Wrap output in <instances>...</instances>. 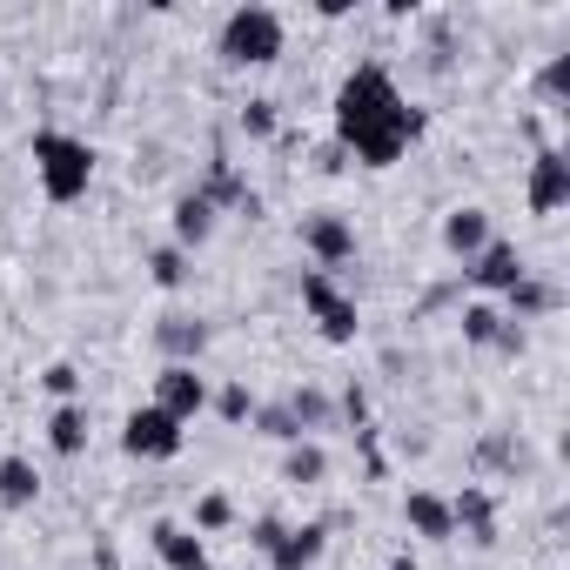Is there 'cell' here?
Returning <instances> with one entry per match:
<instances>
[{
  "mask_svg": "<svg viewBox=\"0 0 570 570\" xmlns=\"http://www.w3.org/2000/svg\"><path fill=\"white\" fill-rule=\"evenodd\" d=\"M330 115H336V148L350 161H363V168H396L423 141V128H430L423 108L403 101V88H396V75L383 61H356L336 81Z\"/></svg>",
  "mask_w": 570,
  "mask_h": 570,
  "instance_id": "6da1fadb",
  "label": "cell"
},
{
  "mask_svg": "<svg viewBox=\"0 0 570 570\" xmlns=\"http://www.w3.org/2000/svg\"><path fill=\"white\" fill-rule=\"evenodd\" d=\"M41 390H48L55 403H81V370H75V363H48V370H41Z\"/></svg>",
  "mask_w": 570,
  "mask_h": 570,
  "instance_id": "83f0119b",
  "label": "cell"
},
{
  "mask_svg": "<svg viewBox=\"0 0 570 570\" xmlns=\"http://www.w3.org/2000/svg\"><path fill=\"white\" fill-rule=\"evenodd\" d=\"M323 476H330V450L316 436L289 443V456H282V483H323Z\"/></svg>",
  "mask_w": 570,
  "mask_h": 570,
  "instance_id": "7402d4cb",
  "label": "cell"
},
{
  "mask_svg": "<svg viewBox=\"0 0 570 570\" xmlns=\"http://www.w3.org/2000/svg\"><path fill=\"white\" fill-rule=\"evenodd\" d=\"M463 275H470V289H483V296H510L530 268H523L517 242H490V248H476V255L463 262Z\"/></svg>",
  "mask_w": 570,
  "mask_h": 570,
  "instance_id": "9c48e42d",
  "label": "cell"
},
{
  "mask_svg": "<svg viewBox=\"0 0 570 570\" xmlns=\"http://www.w3.org/2000/svg\"><path fill=\"white\" fill-rule=\"evenodd\" d=\"M41 497V470L28 456H0V510H35Z\"/></svg>",
  "mask_w": 570,
  "mask_h": 570,
  "instance_id": "d6986e66",
  "label": "cell"
},
{
  "mask_svg": "<svg viewBox=\"0 0 570 570\" xmlns=\"http://www.w3.org/2000/svg\"><path fill=\"white\" fill-rule=\"evenodd\" d=\"M181 443H188V430H181L175 416H161L155 403L128 410V423H121V450H128L135 463H168V456H181Z\"/></svg>",
  "mask_w": 570,
  "mask_h": 570,
  "instance_id": "5b68a950",
  "label": "cell"
},
{
  "mask_svg": "<svg viewBox=\"0 0 570 570\" xmlns=\"http://www.w3.org/2000/svg\"><path fill=\"white\" fill-rule=\"evenodd\" d=\"M403 530H410L416 543H456L450 497H443V490H410V497H403Z\"/></svg>",
  "mask_w": 570,
  "mask_h": 570,
  "instance_id": "30bf717a",
  "label": "cell"
},
{
  "mask_svg": "<svg viewBox=\"0 0 570 570\" xmlns=\"http://www.w3.org/2000/svg\"><path fill=\"white\" fill-rule=\"evenodd\" d=\"M282 530H289L282 517H255V523H248V550H255V557H268V550L282 543Z\"/></svg>",
  "mask_w": 570,
  "mask_h": 570,
  "instance_id": "f546056e",
  "label": "cell"
},
{
  "mask_svg": "<svg viewBox=\"0 0 570 570\" xmlns=\"http://www.w3.org/2000/svg\"><path fill=\"white\" fill-rule=\"evenodd\" d=\"M148 543H155V557H161V570H208V543L188 530V523H155L148 530Z\"/></svg>",
  "mask_w": 570,
  "mask_h": 570,
  "instance_id": "5bb4252c",
  "label": "cell"
},
{
  "mask_svg": "<svg viewBox=\"0 0 570 570\" xmlns=\"http://www.w3.org/2000/svg\"><path fill=\"white\" fill-rule=\"evenodd\" d=\"M303 309H309L316 336H323V343H336V350L363 336V309H356V296L343 289L336 275H323V268H303Z\"/></svg>",
  "mask_w": 570,
  "mask_h": 570,
  "instance_id": "277c9868",
  "label": "cell"
},
{
  "mask_svg": "<svg viewBox=\"0 0 570 570\" xmlns=\"http://www.w3.org/2000/svg\"><path fill=\"white\" fill-rule=\"evenodd\" d=\"M148 282H155V289H181V282H188V255L175 242L148 248Z\"/></svg>",
  "mask_w": 570,
  "mask_h": 570,
  "instance_id": "603a6c76",
  "label": "cell"
},
{
  "mask_svg": "<svg viewBox=\"0 0 570 570\" xmlns=\"http://www.w3.org/2000/svg\"><path fill=\"white\" fill-rule=\"evenodd\" d=\"M450 523H456V537H470L476 550H490V543H497V497H490L483 483H463V490L450 497Z\"/></svg>",
  "mask_w": 570,
  "mask_h": 570,
  "instance_id": "8fae6325",
  "label": "cell"
},
{
  "mask_svg": "<svg viewBox=\"0 0 570 570\" xmlns=\"http://www.w3.org/2000/svg\"><path fill=\"white\" fill-rule=\"evenodd\" d=\"M222 61L228 68H275L282 48H289V21H282L275 8H262V0H248V8H235L215 35Z\"/></svg>",
  "mask_w": 570,
  "mask_h": 570,
  "instance_id": "3957f363",
  "label": "cell"
},
{
  "mask_svg": "<svg viewBox=\"0 0 570 570\" xmlns=\"http://www.w3.org/2000/svg\"><path fill=\"white\" fill-rule=\"evenodd\" d=\"M336 410H343V416H350V430H370V396H363V390H356V383H350V390H343V403H336Z\"/></svg>",
  "mask_w": 570,
  "mask_h": 570,
  "instance_id": "4dcf8cb0",
  "label": "cell"
},
{
  "mask_svg": "<svg viewBox=\"0 0 570 570\" xmlns=\"http://www.w3.org/2000/svg\"><path fill=\"white\" fill-rule=\"evenodd\" d=\"M208 396H215V390H208L202 370H188V363H161V376H155V410H161V416H175V423L188 430V423L208 410Z\"/></svg>",
  "mask_w": 570,
  "mask_h": 570,
  "instance_id": "8992f818",
  "label": "cell"
},
{
  "mask_svg": "<svg viewBox=\"0 0 570 570\" xmlns=\"http://www.w3.org/2000/svg\"><path fill=\"white\" fill-rule=\"evenodd\" d=\"M523 202H530V215L570 208V155H563V148H537L530 181H523Z\"/></svg>",
  "mask_w": 570,
  "mask_h": 570,
  "instance_id": "ba28073f",
  "label": "cell"
},
{
  "mask_svg": "<svg viewBox=\"0 0 570 570\" xmlns=\"http://www.w3.org/2000/svg\"><path fill=\"white\" fill-rule=\"evenodd\" d=\"M323 550H330V523H323V517L289 523V530H282V543L268 550V570H316Z\"/></svg>",
  "mask_w": 570,
  "mask_h": 570,
  "instance_id": "7c38bea8",
  "label": "cell"
},
{
  "mask_svg": "<svg viewBox=\"0 0 570 570\" xmlns=\"http://www.w3.org/2000/svg\"><path fill=\"white\" fill-rule=\"evenodd\" d=\"M268 443H303V430H296V416L282 410V403H255V416H248Z\"/></svg>",
  "mask_w": 570,
  "mask_h": 570,
  "instance_id": "484cf974",
  "label": "cell"
},
{
  "mask_svg": "<svg viewBox=\"0 0 570 570\" xmlns=\"http://www.w3.org/2000/svg\"><path fill=\"white\" fill-rule=\"evenodd\" d=\"M155 350L168 356V363H202V350H208V323L202 316H188V309H168L161 323H155Z\"/></svg>",
  "mask_w": 570,
  "mask_h": 570,
  "instance_id": "4fadbf2b",
  "label": "cell"
},
{
  "mask_svg": "<svg viewBox=\"0 0 570 570\" xmlns=\"http://www.w3.org/2000/svg\"><path fill=\"white\" fill-rule=\"evenodd\" d=\"M390 570H423V563H416L410 550H396V557H390Z\"/></svg>",
  "mask_w": 570,
  "mask_h": 570,
  "instance_id": "1f68e13d",
  "label": "cell"
},
{
  "mask_svg": "<svg viewBox=\"0 0 570 570\" xmlns=\"http://www.w3.org/2000/svg\"><path fill=\"white\" fill-rule=\"evenodd\" d=\"M215 215H222V208H215L202 188L175 195V248H181V255H188V248H202V242L215 235Z\"/></svg>",
  "mask_w": 570,
  "mask_h": 570,
  "instance_id": "9a60e30c",
  "label": "cell"
},
{
  "mask_svg": "<svg viewBox=\"0 0 570 570\" xmlns=\"http://www.w3.org/2000/svg\"><path fill=\"white\" fill-rule=\"evenodd\" d=\"M282 410L296 416V430H303V436H316V430H330V423H336V396H330V390H316V383L289 390V396H282Z\"/></svg>",
  "mask_w": 570,
  "mask_h": 570,
  "instance_id": "ac0fdd59",
  "label": "cell"
},
{
  "mask_svg": "<svg viewBox=\"0 0 570 570\" xmlns=\"http://www.w3.org/2000/svg\"><path fill=\"white\" fill-rule=\"evenodd\" d=\"M235 523V503L222 497V490H208L202 503H195V537H215V530H228Z\"/></svg>",
  "mask_w": 570,
  "mask_h": 570,
  "instance_id": "4316f807",
  "label": "cell"
},
{
  "mask_svg": "<svg viewBox=\"0 0 570 570\" xmlns=\"http://www.w3.org/2000/svg\"><path fill=\"white\" fill-rule=\"evenodd\" d=\"M490 242H497V235H490V215H483V208H470V202H463V208H450V215H443V248H450L456 262H470V255H476V248H490Z\"/></svg>",
  "mask_w": 570,
  "mask_h": 570,
  "instance_id": "2e32d148",
  "label": "cell"
},
{
  "mask_svg": "<svg viewBox=\"0 0 570 570\" xmlns=\"http://www.w3.org/2000/svg\"><path fill=\"white\" fill-rule=\"evenodd\" d=\"M456 323H463V343H470V350H497V336L510 330V323H503V309H497V303H483V296H476V303H463V316H456Z\"/></svg>",
  "mask_w": 570,
  "mask_h": 570,
  "instance_id": "44dd1931",
  "label": "cell"
},
{
  "mask_svg": "<svg viewBox=\"0 0 570 570\" xmlns=\"http://www.w3.org/2000/svg\"><path fill=\"white\" fill-rule=\"evenodd\" d=\"M563 88H570V55H550V61H543V75H537V95H543V101H557Z\"/></svg>",
  "mask_w": 570,
  "mask_h": 570,
  "instance_id": "f1b7e54d",
  "label": "cell"
},
{
  "mask_svg": "<svg viewBox=\"0 0 570 570\" xmlns=\"http://www.w3.org/2000/svg\"><path fill=\"white\" fill-rule=\"evenodd\" d=\"M303 248H309V262H316L323 275H336V268L356 262V228H350L343 215L316 208V215H303Z\"/></svg>",
  "mask_w": 570,
  "mask_h": 570,
  "instance_id": "52a82bcc",
  "label": "cell"
},
{
  "mask_svg": "<svg viewBox=\"0 0 570 570\" xmlns=\"http://www.w3.org/2000/svg\"><path fill=\"white\" fill-rule=\"evenodd\" d=\"M28 161H35V181H41V195L55 208L81 202L95 188V148L81 135H68V128H35L28 135Z\"/></svg>",
  "mask_w": 570,
  "mask_h": 570,
  "instance_id": "7a4b0ae2",
  "label": "cell"
},
{
  "mask_svg": "<svg viewBox=\"0 0 570 570\" xmlns=\"http://www.w3.org/2000/svg\"><path fill=\"white\" fill-rule=\"evenodd\" d=\"M235 128H242L248 141H268V135L282 128V115H275V101H268V95H255V101H242V115H235Z\"/></svg>",
  "mask_w": 570,
  "mask_h": 570,
  "instance_id": "cb8c5ba5",
  "label": "cell"
},
{
  "mask_svg": "<svg viewBox=\"0 0 570 570\" xmlns=\"http://www.w3.org/2000/svg\"><path fill=\"white\" fill-rule=\"evenodd\" d=\"M208 410H215L222 423H248V416H255V390H248V383H222V390L208 396Z\"/></svg>",
  "mask_w": 570,
  "mask_h": 570,
  "instance_id": "d4e9b609",
  "label": "cell"
},
{
  "mask_svg": "<svg viewBox=\"0 0 570 570\" xmlns=\"http://www.w3.org/2000/svg\"><path fill=\"white\" fill-rule=\"evenodd\" d=\"M48 450L55 456H81L88 450V403H61L48 416Z\"/></svg>",
  "mask_w": 570,
  "mask_h": 570,
  "instance_id": "ffe728a7",
  "label": "cell"
},
{
  "mask_svg": "<svg viewBox=\"0 0 570 570\" xmlns=\"http://www.w3.org/2000/svg\"><path fill=\"white\" fill-rule=\"evenodd\" d=\"M557 303H563V296L550 289V282H543V275H523V282H517V289L503 296V323H517V330H523V323H537V316H550Z\"/></svg>",
  "mask_w": 570,
  "mask_h": 570,
  "instance_id": "e0dca14e",
  "label": "cell"
}]
</instances>
